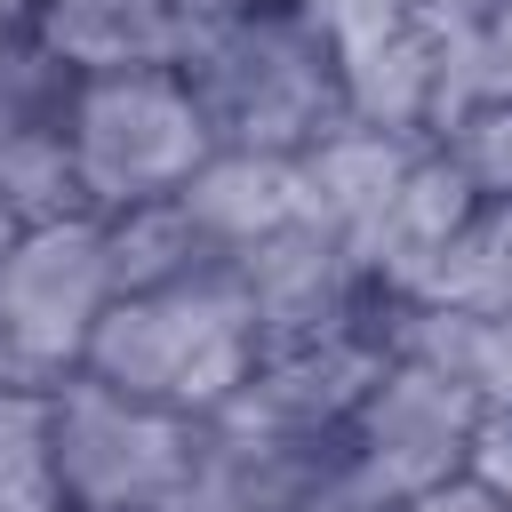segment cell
Masks as SVG:
<instances>
[{
    "instance_id": "obj_1",
    "label": "cell",
    "mask_w": 512,
    "mask_h": 512,
    "mask_svg": "<svg viewBox=\"0 0 512 512\" xmlns=\"http://www.w3.org/2000/svg\"><path fill=\"white\" fill-rule=\"evenodd\" d=\"M176 80L192 88L208 136L224 152H280L296 160L344 120L336 64L296 0H248V8H208L184 16Z\"/></svg>"
},
{
    "instance_id": "obj_2",
    "label": "cell",
    "mask_w": 512,
    "mask_h": 512,
    "mask_svg": "<svg viewBox=\"0 0 512 512\" xmlns=\"http://www.w3.org/2000/svg\"><path fill=\"white\" fill-rule=\"evenodd\" d=\"M256 360V312L240 296L232 272H200V280H168V288H136L112 296L96 336H88V376L160 400L176 416H216L240 376Z\"/></svg>"
},
{
    "instance_id": "obj_3",
    "label": "cell",
    "mask_w": 512,
    "mask_h": 512,
    "mask_svg": "<svg viewBox=\"0 0 512 512\" xmlns=\"http://www.w3.org/2000/svg\"><path fill=\"white\" fill-rule=\"evenodd\" d=\"M40 392H48V456H56L64 512H160L184 488L200 416L136 400L88 368H72Z\"/></svg>"
},
{
    "instance_id": "obj_4",
    "label": "cell",
    "mask_w": 512,
    "mask_h": 512,
    "mask_svg": "<svg viewBox=\"0 0 512 512\" xmlns=\"http://www.w3.org/2000/svg\"><path fill=\"white\" fill-rule=\"evenodd\" d=\"M480 400L464 384H448L440 368L392 352L376 368V384L360 392V408L344 416L336 448H328V488L320 512H352V504H392V496H424L440 480L464 472Z\"/></svg>"
},
{
    "instance_id": "obj_5",
    "label": "cell",
    "mask_w": 512,
    "mask_h": 512,
    "mask_svg": "<svg viewBox=\"0 0 512 512\" xmlns=\"http://www.w3.org/2000/svg\"><path fill=\"white\" fill-rule=\"evenodd\" d=\"M208 152H216V136L200 120L192 88L176 80V64L80 80V96H72V176H80L88 216H120L136 200L176 192Z\"/></svg>"
},
{
    "instance_id": "obj_6",
    "label": "cell",
    "mask_w": 512,
    "mask_h": 512,
    "mask_svg": "<svg viewBox=\"0 0 512 512\" xmlns=\"http://www.w3.org/2000/svg\"><path fill=\"white\" fill-rule=\"evenodd\" d=\"M112 304V248L104 216L72 208L48 224H24L0 256V336L32 384H56L88 360V336Z\"/></svg>"
},
{
    "instance_id": "obj_7",
    "label": "cell",
    "mask_w": 512,
    "mask_h": 512,
    "mask_svg": "<svg viewBox=\"0 0 512 512\" xmlns=\"http://www.w3.org/2000/svg\"><path fill=\"white\" fill-rule=\"evenodd\" d=\"M336 64L344 88V120L368 128H424L432 136V104H440V72H448V40L456 24L432 0H296Z\"/></svg>"
},
{
    "instance_id": "obj_8",
    "label": "cell",
    "mask_w": 512,
    "mask_h": 512,
    "mask_svg": "<svg viewBox=\"0 0 512 512\" xmlns=\"http://www.w3.org/2000/svg\"><path fill=\"white\" fill-rule=\"evenodd\" d=\"M392 312V304H384ZM392 360V336L384 320H360V328H328V336H288V344H256L240 392L216 408L232 424H256L272 440H296V448H336L344 416L360 408V392L376 384V368Z\"/></svg>"
},
{
    "instance_id": "obj_9",
    "label": "cell",
    "mask_w": 512,
    "mask_h": 512,
    "mask_svg": "<svg viewBox=\"0 0 512 512\" xmlns=\"http://www.w3.org/2000/svg\"><path fill=\"white\" fill-rule=\"evenodd\" d=\"M248 312H256V344H288V336H328V328H360L384 320V288L360 272V256L312 216L296 208L280 232H264L256 248H240L232 264Z\"/></svg>"
},
{
    "instance_id": "obj_10",
    "label": "cell",
    "mask_w": 512,
    "mask_h": 512,
    "mask_svg": "<svg viewBox=\"0 0 512 512\" xmlns=\"http://www.w3.org/2000/svg\"><path fill=\"white\" fill-rule=\"evenodd\" d=\"M72 96L80 80L24 32H0V200L24 224L72 216L80 176H72Z\"/></svg>"
},
{
    "instance_id": "obj_11",
    "label": "cell",
    "mask_w": 512,
    "mask_h": 512,
    "mask_svg": "<svg viewBox=\"0 0 512 512\" xmlns=\"http://www.w3.org/2000/svg\"><path fill=\"white\" fill-rule=\"evenodd\" d=\"M472 176L448 160V144L440 136H424L416 144V160L400 168V184L384 192V208H376V224L360 232V272L400 304V296H416L424 280H432V264H440V248L456 240V224L472 216Z\"/></svg>"
},
{
    "instance_id": "obj_12",
    "label": "cell",
    "mask_w": 512,
    "mask_h": 512,
    "mask_svg": "<svg viewBox=\"0 0 512 512\" xmlns=\"http://www.w3.org/2000/svg\"><path fill=\"white\" fill-rule=\"evenodd\" d=\"M24 32L72 72V80H112V72H160L184 48V8L176 0H40Z\"/></svg>"
},
{
    "instance_id": "obj_13",
    "label": "cell",
    "mask_w": 512,
    "mask_h": 512,
    "mask_svg": "<svg viewBox=\"0 0 512 512\" xmlns=\"http://www.w3.org/2000/svg\"><path fill=\"white\" fill-rule=\"evenodd\" d=\"M176 200L200 216V232L240 264V248H256L264 232H280L296 208H304V184H296V160H280V152H208L184 184H176Z\"/></svg>"
},
{
    "instance_id": "obj_14",
    "label": "cell",
    "mask_w": 512,
    "mask_h": 512,
    "mask_svg": "<svg viewBox=\"0 0 512 512\" xmlns=\"http://www.w3.org/2000/svg\"><path fill=\"white\" fill-rule=\"evenodd\" d=\"M392 352L440 368L480 408H512V312H456V304H392Z\"/></svg>"
},
{
    "instance_id": "obj_15",
    "label": "cell",
    "mask_w": 512,
    "mask_h": 512,
    "mask_svg": "<svg viewBox=\"0 0 512 512\" xmlns=\"http://www.w3.org/2000/svg\"><path fill=\"white\" fill-rule=\"evenodd\" d=\"M400 304H456V312H512V200H472L456 240L440 248L432 280Z\"/></svg>"
},
{
    "instance_id": "obj_16",
    "label": "cell",
    "mask_w": 512,
    "mask_h": 512,
    "mask_svg": "<svg viewBox=\"0 0 512 512\" xmlns=\"http://www.w3.org/2000/svg\"><path fill=\"white\" fill-rule=\"evenodd\" d=\"M0 512H64L56 456H48V392H0Z\"/></svg>"
},
{
    "instance_id": "obj_17",
    "label": "cell",
    "mask_w": 512,
    "mask_h": 512,
    "mask_svg": "<svg viewBox=\"0 0 512 512\" xmlns=\"http://www.w3.org/2000/svg\"><path fill=\"white\" fill-rule=\"evenodd\" d=\"M488 96H512V0H504V8H488V16H472V24L448 40V72H440L432 136H440L456 112L488 104Z\"/></svg>"
},
{
    "instance_id": "obj_18",
    "label": "cell",
    "mask_w": 512,
    "mask_h": 512,
    "mask_svg": "<svg viewBox=\"0 0 512 512\" xmlns=\"http://www.w3.org/2000/svg\"><path fill=\"white\" fill-rule=\"evenodd\" d=\"M440 144H448V160L472 176L480 200H512V96H488V104L456 112V120L440 128Z\"/></svg>"
},
{
    "instance_id": "obj_19",
    "label": "cell",
    "mask_w": 512,
    "mask_h": 512,
    "mask_svg": "<svg viewBox=\"0 0 512 512\" xmlns=\"http://www.w3.org/2000/svg\"><path fill=\"white\" fill-rule=\"evenodd\" d=\"M464 480H480V488L512 512V408H480L472 448H464Z\"/></svg>"
},
{
    "instance_id": "obj_20",
    "label": "cell",
    "mask_w": 512,
    "mask_h": 512,
    "mask_svg": "<svg viewBox=\"0 0 512 512\" xmlns=\"http://www.w3.org/2000/svg\"><path fill=\"white\" fill-rule=\"evenodd\" d=\"M352 512H504L480 480H440V488H424V496H392V504H352Z\"/></svg>"
},
{
    "instance_id": "obj_21",
    "label": "cell",
    "mask_w": 512,
    "mask_h": 512,
    "mask_svg": "<svg viewBox=\"0 0 512 512\" xmlns=\"http://www.w3.org/2000/svg\"><path fill=\"white\" fill-rule=\"evenodd\" d=\"M432 8H440V16H448V24H456V32H464V24H472V16H488V8H504V0H432Z\"/></svg>"
},
{
    "instance_id": "obj_22",
    "label": "cell",
    "mask_w": 512,
    "mask_h": 512,
    "mask_svg": "<svg viewBox=\"0 0 512 512\" xmlns=\"http://www.w3.org/2000/svg\"><path fill=\"white\" fill-rule=\"evenodd\" d=\"M16 384H32V376L16 368V352H8V336H0V392H16Z\"/></svg>"
},
{
    "instance_id": "obj_23",
    "label": "cell",
    "mask_w": 512,
    "mask_h": 512,
    "mask_svg": "<svg viewBox=\"0 0 512 512\" xmlns=\"http://www.w3.org/2000/svg\"><path fill=\"white\" fill-rule=\"evenodd\" d=\"M16 232H24V216H16V208H8V200H0V256H8V248H16Z\"/></svg>"
},
{
    "instance_id": "obj_24",
    "label": "cell",
    "mask_w": 512,
    "mask_h": 512,
    "mask_svg": "<svg viewBox=\"0 0 512 512\" xmlns=\"http://www.w3.org/2000/svg\"><path fill=\"white\" fill-rule=\"evenodd\" d=\"M32 8H40V0H0V24H24Z\"/></svg>"
},
{
    "instance_id": "obj_25",
    "label": "cell",
    "mask_w": 512,
    "mask_h": 512,
    "mask_svg": "<svg viewBox=\"0 0 512 512\" xmlns=\"http://www.w3.org/2000/svg\"><path fill=\"white\" fill-rule=\"evenodd\" d=\"M184 16H208V8H248V0H176Z\"/></svg>"
},
{
    "instance_id": "obj_26",
    "label": "cell",
    "mask_w": 512,
    "mask_h": 512,
    "mask_svg": "<svg viewBox=\"0 0 512 512\" xmlns=\"http://www.w3.org/2000/svg\"><path fill=\"white\" fill-rule=\"evenodd\" d=\"M0 32H8V24H0Z\"/></svg>"
}]
</instances>
